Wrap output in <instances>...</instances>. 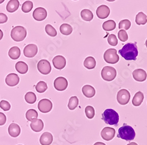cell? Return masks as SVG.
<instances>
[{"mask_svg": "<svg viewBox=\"0 0 147 145\" xmlns=\"http://www.w3.org/2000/svg\"><path fill=\"white\" fill-rule=\"evenodd\" d=\"M118 53L126 60H136L138 54L137 44L136 43H127L119 50Z\"/></svg>", "mask_w": 147, "mask_h": 145, "instance_id": "6da1fadb", "label": "cell"}, {"mask_svg": "<svg viewBox=\"0 0 147 145\" xmlns=\"http://www.w3.org/2000/svg\"><path fill=\"white\" fill-rule=\"evenodd\" d=\"M102 119L108 125H116L119 122V115L114 110L108 108L102 114Z\"/></svg>", "mask_w": 147, "mask_h": 145, "instance_id": "7a4b0ae2", "label": "cell"}, {"mask_svg": "<svg viewBox=\"0 0 147 145\" xmlns=\"http://www.w3.org/2000/svg\"><path fill=\"white\" fill-rule=\"evenodd\" d=\"M135 136H136V132L134 129L130 126L126 125V124H124V126L121 127L118 130V137L122 139L131 141L134 139Z\"/></svg>", "mask_w": 147, "mask_h": 145, "instance_id": "3957f363", "label": "cell"}, {"mask_svg": "<svg viewBox=\"0 0 147 145\" xmlns=\"http://www.w3.org/2000/svg\"><path fill=\"white\" fill-rule=\"evenodd\" d=\"M27 36V30L24 27L16 26L11 32V37L13 40L20 42L26 39Z\"/></svg>", "mask_w": 147, "mask_h": 145, "instance_id": "277c9868", "label": "cell"}, {"mask_svg": "<svg viewBox=\"0 0 147 145\" xmlns=\"http://www.w3.org/2000/svg\"><path fill=\"white\" fill-rule=\"evenodd\" d=\"M104 59L107 63L116 64L118 62L119 57L117 54V50L114 48H109L104 53Z\"/></svg>", "mask_w": 147, "mask_h": 145, "instance_id": "5b68a950", "label": "cell"}, {"mask_svg": "<svg viewBox=\"0 0 147 145\" xmlns=\"http://www.w3.org/2000/svg\"><path fill=\"white\" fill-rule=\"evenodd\" d=\"M102 78L107 81H111L117 76V70L113 67L105 66L101 71Z\"/></svg>", "mask_w": 147, "mask_h": 145, "instance_id": "8992f818", "label": "cell"}, {"mask_svg": "<svg viewBox=\"0 0 147 145\" xmlns=\"http://www.w3.org/2000/svg\"><path fill=\"white\" fill-rule=\"evenodd\" d=\"M131 95L129 92L126 89L120 90L117 96V99L121 105H125L129 102Z\"/></svg>", "mask_w": 147, "mask_h": 145, "instance_id": "52a82bcc", "label": "cell"}, {"mask_svg": "<svg viewBox=\"0 0 147 145\" xmlns=\"http://www.w3.org/2000/svg\"><path fill=\"white\" fill-rule=\"evenodd\" d=\"M38 70L41 74L47 75L51 71V66L47 60H41L37 64Z\"/></svg>", "mask_w": 147, "mask_h": 145, "instance_id": "ba28073f", "label": "cell"}, {"mask_svg": "<svg viewBox=\"0 0 147 145\" xmlns=\"http://www.w3.org/2000/svg\"><path fill=\"white\" fill-rule=\"evenodd\" d=\"M38 108L41 112L47 113L52 110L53 103L49 99H44L39 102L38 104Z\"/></svg>", "mask_w": 147, "mask_h": 145, "instance_id": "9c48e42d", "label": "cell"}, {"mask_svg": "<svg viewBox=\"0 0 147 145\" xmlns=\"http://www.w3.org/2000/svg\"><path fill=\"white\" fill-rule=\"evenodd\" d=\"M55 89L58 91H64L68 87V81L63 77H57L54 83Z\"/></svg>", "mask_w": 147, "mask_h": 145, "instance_id": "30bf717a", "label": "cell"}, {"mask_svg": "<svg viewBox=\"0 0 147 145\" xmlns=\"http://www.w3.org/2000/svg\"><path fill=\"white\" fill-rule=\"evenodd\" d=\"M23 53L24 55L28 58L34 57L38 53V47L34 44H28L24 48Z\"/></svg>", "mask_w": 147, "mask_h": 145, "instance_id": "8fae6325", "label": "cell"}, {"mask_svg": "<svg viewBox=\"0 0 147 145\" xmlns=\"http://www.w3.org/2000/svg\"><path fill=\"white\" fill-rule=\"evenodd\" d=\"M101 135L104 140L109 141L114 138L115 135V130L112 127H105L102 130Z\"/></svg>", "mask_w": 147, "mask_h": 145, "instance_id": "7c38bea8", "label": "cell"}, {"mask_svg": "<svg viewBox=\"0 0 147 145\" xmlns=\"http://www.w3.org/2000/svg\"><path fill=\"white\" fill-rule=\"evenodd\" d=\"M32 16L36 21H41L44 20L47 18V11L44 8L38 7L34 11Z\"/></svg>", "mask_w": 147, "mask_h": 145, "instance_id": "4fadbf2b", "label": "cell"}, {"mask_svg": "<svg viewBox=\"0 0 147 145\" xmlns=\"http://www.w3.org/2000/svg\"><path fill=\"white\" fill-rule=\"evenodd\" d=\"M96 14L99 18L105 19L109 16L110 14V9L105 5H101L96 9Z\"/></svg>", "mask_w": 147, "mask_h": 145, "instance_id": "5bb4252c", "label": "cell"}, {"mask_svg": "<svg viewBox=\"0 0 147 145\" xmlns=\"http://www.w3.org/2000/svg\"><path fill=\"white\" fill-rule=\"evenodd\" d=\"M54 67L58 70H62L66 66V59L62 56H57L53 60Z\"/></svg>", "mask_w": 147, "mask_h": 145, "instance_id": "9a60e30c", "label": "cell"}, {"mask_svg": "<svg viewBox=\"0 0 147 145\" xmlns=\"http://www.w3.org/2000/svg\"><path fill=\"white\" fill-rule=\"evenodd\" d=\"M133 78L137 81L142 82L144 81L147 77V74L146 71L141 68L135 70L132 72Z\"/></svg>", "mask_w": 147, "mask_h": 145, "instance_id": "2e32d148", "label": "cell"}, {"mask_svg": "<svg viewBox=\"0 0 147 145\" xmlns=\"http://www.w3.org/2000/svg\"><path fill=\"white\" fill-rule=\"evenodd\" d=\"M20 82V77L16 73H10L5 78V83L8 86L14 87Z\"/></svg>", "mask_w": 147, "mask_h": 145, "instance_id": "e0dca14e", "label": "cell"}, {"mask_svg": "<svg viewBox=\"0 0 147 145\" xmlns=\"http://www.w3.org/2000/svg\"><path fill=\"white\" fill-rule=\"evenodd\" d=\"M30 127L34 131L40 132L44 129V123L41 119H35L31 121Z\"/></svg>", "mask_w": 147, "mask_h": 145, "instance_id": "ac0fdd59", "label": "cell"}, {"mask_svg": "<svg viewBox=\"0 0 147 145\" xmlns=\"http://www.w3.org/2000/svg\"><path fill=\"white\" fill-rule=\"evenodd\" d=\"M21 133V129L18 125L16 123H11L8 127V133L13 138L18 137Z\"/></svg>", "mask_w": 147, "mask_h": 145, "instance_id": "d6986e66", "label": "cell"}, {"mask_svg": "<svg viewBox=\"0 0 147 145\" xmlns=\"http://www.w3.org/2000/svg\"><path fill=\"white\" fill-rule=\"evenodd\" d=\"M53 141V136L50 132H44L41 135L40 142L41 145H50Z\"/></svg>", "mask_w": 147, "mask_h": 145, "instance_id": "ffe728a7", "label": "cell"}, {"mask_svg": "<svg viewBox=\"0 0 147 145\" xmlns=\"http://www.w3.org/2000/svg\"><path fill=\"white\" fill-rule=\"evenodd\" d=\"M82 91L84 95L87 98H93L95 94V89L90 85H85L82 89Z\"/></svg>", "mask_w": 147, "mask_h": 145, "instance_id": "44dd1931", "label": "cell"}, {"mask_svg": "<svg viewBox=\"0 0 147 145\" xmlns=\"http://www.w3.org/2000/svg\"><path fill=\"white\" fill-rule=\"evenodd\" d=\"M20 6V3L18 0H10L8 1L6 9L9 13H14L16 11Z\"/></svg>", "mask_w": 147, "mask_h": 145, "instance_id": "7402d4cb", "label": "cell"}, {"mask_svg": "<svg viewBox=\"0 0 147 145\" xmlns=\"http://www.w3.org/2000/svg\"><path fill=\"white\" fill-rule=\"evenodd\" d=\"M144 99V94L141 91H138L134 96L132 103L135 106H139L143 102Z\"/></svg>", "mask_w": 147, "mask_h": 145, "instance_id": "603a6c76", "label": "cell"}, {"mask_svg": "<svg viewBox=\"0 0 147 145\" xmlns=\"http://www.w3.org/2000/svg\"><path fill=\"white\" fill-rule=\"evenodd\" d=\"M8 56L13 60L18 59L21 56V50L19 47L17 46L11 47L8 51Z\"/></svg>", "mask_w": 147, "mask_h": 145, "instance_id": "cb8c5ba5", "label": "cell"}, {"mask_svg": "<svg viewBox=\"0 0 147 145\" xmlns=\"http://www.w3.org/2000/svg\"><path fill=\"white\" fill-rule=\"evenodd\" d=\"M16 68L20 74L24 75L27 72L28 70V66L25 62L20 61L16 63Z\"/></svg>", "mask_w": 147, "mask_h": 145, "instance_id": "d4e9b609", "label": "cell"}, {"mask_svg": "<svg viewBox=\"0 0 147 145\" xmlns=\"http://www.w3.org/2000/svg\"><path fill=\"white\" fill-rule=\"evenodd\" d=\"M84 66L85 68L89 70L94 68L96 66V61L95 58L91 56L87 57L84 62Z\"/></svg>", "mask_w": 147, "mask_h": 145, "instance_id": "484cf974", "label": "cell"}, {"mask_svg": "<svg viewBox=\"0 0 147 145\" xmlns=\"http://www.w3.org/2000/svg\"><path fill=\"white\" fill-rule=\"evenodd\" d=\"M102 28L106 31H113L116 28V23L112 20L106 21L102 24Z\"/></svg>", "mask_w": 147, "mask_h": 145, "instance_id": "4316f807", "label": "cell"}, {"mask_svg": "<svg viewBox=\"0 0 147 145\" xmlns=\"http://www.w3.org/2000/svg\"><path fill=\"white\" fill-rule=\"evenodd\" d=\"M81 16L83 20L86 21H90L94 18L93 13L92 11L88 9H84L81 12Z\"/></svg>", "mask_w": 147, "mask_h": 145, "instance_id": "83f0119b", "label": "cell"}, {"mask_svg": "<svg viewBox=\"0 0 147 145\" xmlns=\"http://www.w3.org/2000/svg\"><path fill=\"white\" fill-rule=\"evenodd\" d=\"M136 22L139 26L145 25L147 22V17L143 12H140L136 16Z\"/></svg>", "mask_w": 147, "mask_h": 145, "instance_id": "f1b7e54d", "label": "cell"}, {"mask_svg": "<svg viewBox=\"0 0 147 145\" xmlns=\"http://www.w3.org/2000/svg\"><path fill=\"white\" fill-rule=\"evenodd\" d=\"M59 30L61 34L65 35H70L72 31V27L68 24H63L59 27Z\"/></svg>", "mask_w": 147, "mask_h": 145, "instance_id": "f546056e", "label": "cell"}, {"mask_svg": "<svg viewBox=\"0 0 147 145\" xmlns=\"http://www.w3.org/2000/svg\"><path fill=\"white\" fill-rule=\"evenodd\" d=\"M79 103V100L77 96H72L69 99V103L68 104V107L69 110H73L76 109Z\"/></svg>", "mask_w": 147, "mask_h": 145, "instance_id": "4dcf8cb0", "label": "cell"}, {"mask_svg": "<svg viewBox=\"0 0 147 145\" xmlns=\"http://www.w3.org/2000/svg\"><path fill=\"white\" fill-rule=\"evenodd\" d=\"M48 89L47 84L45 81H40L38 82L35 86V89L36 91L40 93H42L45 92Z\"/></svg>", "mask_w": 147, "mask_h": 145, "instance_id": "1f68e13d", "label": "cell"}, {"mask_svg": "<svg viewBox=\"0 0 147 145\" xmlns=\"http://www.w3.org/2000/svg\"><path fill=\"white\" fill-rule=\"evenodd\" d=\"M38 116V115L37 112H36L34 109L28 110L26 114V116L27 119L28 121H30V122H31V121H32L34 119H37Z\"/></svg>", "mask_w": 147, "mask_h": 145, "instance_id": "d6a6232c", "label": "cell"}, {"mask_svg": "<svg viewBox=\"0 0 147 145\" xmlns=\"http://www.w3.org/2000/svg\"><path fill=\"white\" fill-rule=\"evenodd\" d=\"M25 100L29 104H34L36 100V97L34 93L29 91L25 96Z\"/></svg>", "mask_w": 147, "mask_h": 145, "instance_id": "836d02e7", "label": "cell"}, {"mask_svg": "<svg viewBox=\"0 0 147 145\" xmlns=\"http://www.w3.org/2000/svg\"><path fill=\"white\" fill-rule=\"evenodd\" d=\"M131 26V23L128 20H121L119 23V29L128 30Z\"/></svg>", "mask_w": 147, "mask_h": 145, "instance_id": "e575fe53", "label": "cell"}, {"mask_svg": "<svg viewBox=\"0 0 147 145\" xmlns=\"http://www.w3.org/2000/svg\"><path fill=\"white\" fill-rule=\"evenodd\" d=\"M33 8V3L31 1H27L22 5V11L25 13H28Z\"/></svg>", "mask_w": 147, "mask_h": 145, "instance_id": "d590c367", "label": "cell"}, {"mask_svg": "<svg viewBox=\"0 0 147 145\" xmlns=\"http://www.w3.org/2000/svg\"><path fill=\"white\" fill-rule=\"evenodd\" d=\"M45 31L47 34L51 37H55L57 35V30L50 24H47L45 26Z\"/></svg>", "mask_w": 147, "mask_h": 145, "instance_id": "8d00e7d4", "label": "cell"}, {"mask_svg": "<svg viewBox=\"0 0 147 145\" xmlns=\"http://www.w3.org/2000/svg\"><path fill=\"white\" fill-rule=\"evenodd\" d=\"M85 115H86V116L88 119H92L95 116L94 108L91 106H87L85 109Z\"/></svg>", "mask_w": 147, "mask_h": 145, "instance_id": "74e56055", "label": "cell"}, {"mask_svg": "<svg viewBox=\"0 0 147 145\" xmlns=\"http://www.w3.org/2000/svg\"><path fill=\"white\" fill-rule=\"evenodd\" d=\"M118 37L119 40L122 42H125L128 39V36L125 30H119L118 33Z\"/></svg>", "mask_w": 147, "mask_h": 145, "instance_id": "f35d334b", "label": "cell"}, {"mask_svg": "<svg viewBox=\"0 0 147 145\" xmlns=\"http://www.w3.org/2000/svg\"><path fill=\"white\" fill-rule=\"evenodd\" d=\"M108 42L109 44L112 46H116L118 44V39L114 34H110L108 37Z\"/></svg>", "mask_w": 147, "mask_h": 145, "instance_id": "ab89813d", "label": "cell"}, {"mask_svg": "<svg viewBox=\"0 0 147 145\" xmlns=\"http://www.w3.org/2000/svg\"><path fill=\"white\" fill-rule=\"evenodd\" d=\"M0 107L4 111H8L11 108L9 103L6 100H1L0 102Z\"/></svg>", "mask_w": 147, "mask_h": 145, "instance_id": "60d3db41", "label": "cell"}, {"mask_svg": "<svg viewBox=\"0 0 147 145\" xmlns=\"http://www.w3.org/2000/svg\"><path fill=\"white\" fill-rule=\"evenodd\" d=\"M7 117L3 113L0 112V126H3L6 123Z\"/></svg>", "mask_w": 147, "mask_h": 145, "instance_id": "b9f144b4", "label": "cell"}, {"mask_svg": "<svg viewBox=\"0 0 147 145\" xmlns=\"http://www.w3.org/2000/svg\"><path fill=\"white\" fill-rule=\"evenodd\" d=\"M8 20L7 16L4 13H0V24H4Z\"/></svg>", "mask_w": 147, "mask_h": 145, "instance_id": "7bdbcfd3", "label": "cell"}, {"mask_svg": "<svg viewBox=\"0 0 147 145\" xmlns=\"http://www.w3.org/2000/svg\"><path fill=\"white\" fill-rule=\"evenodd\" d=\"M94 145H106V144L102 142H96Z\"/></svg>", "mask_w": 147, "mask_h": 145, "instance_id": "ee69618b", "label": "cell"}, {"mask_svg": "<svg viewBox=\"0 0 147 145\" xmlns=\"http://www.w3.org/2000/svg\"><path fill=\"white\" fill-rule=\"evenodd\" d=\"M3 37V32L1 30H0V40H1Z\"/></svg>", "mask_w": 147, "mask_h": 145, "instance_id": "f6af8a7d", "label": "cell"}, {"mask_svg": "<svg viewBox=\"0 0 147 145\" xmlns=\"http://www.w3.org/2000/svg\"><path fill=\"white\" fill-rule=\"evenodd\" d=\"M127 145H138V144L136 143V142H132V143H130L128 144Z\"/></svg>", "mask_w": 147, "mask_h": 145, "instance_id": "bcb514c9", "label": "cell"}, {"mask_svg": "<svg viewBox=\"0 0 147 145\" xmlns=\"http://www.w3.org/2000/svg\"><path fill=\"white\" fill-rule=\"evenodd\" d=\"M107 1L108 2H113V1H115V0H107Z\"/></svg>", "mask_w": 147, "mask_h": 145, "instance_id": "7dc6e473", "label": "cell"}, {"mask_svg": "<svg viewBox=\"0 0 147 145\" xmlns=\"http://www.w3.org/2000/svg\"><path fill=\"white\" fill-rule=\"evenodd\" d=\"M5 0H0V4H2L3 2H4Z\"/></svg>", "mask_w": 147, "mask_h": 145, "instance_id": "c3c4849f", "label": "cell"}, {"mask_svg": "<svg viewBox=\"0 0 147 145\" xmlns=\"http://www.w3.org/2000/svg\"><path fill=\"white\" fill-rule=\"evenodd\" d=\"M145 45H146V47H147V40H146V42H145Z\"/></svg>", "mask_w": 147, "mask_h": 145, "instance_id": "681fc988", "label": "cell"}, {"mask_svg": "<svg viewBox=\"0 0 147 145\" xmlns=\"http://www.w3.org/2000/svg\"><path fill=\"white\" fill-rule=\"evenodd\" d=\"M18 145H22V144H18Z\"/></svg>", "mask_w": 147, "mask_h": 145, "instance_id": "f907efd6", "label": "cell"}, {"mask_svg": "<svg viewBox=\"0 0 147 145\" xmlns=\"http://www.w3.org/2000/svg\"><path fill=\"white\" fill-rule=\"evenodd\" d=\"M74 1H77V0H74Z\"/></svg>", "mask_w": 147, "mask_h": 145, "instance_id": "816d5d0a", "label": "cell"}]
</instances>
